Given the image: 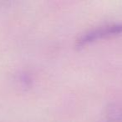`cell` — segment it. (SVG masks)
Segmentation results:
<instances>
[{
    "label": "cell",
    "instance_id": "1",
    "mask_svg": "<svg viewBox=\"0 0 122 122\" xmlns=\"http://www.w3.org/2000/svg\"><path fill=\"white\" fill-rule=\"evenodd\" d=\"M122 34V22L99 26L82 34L77 39L75 46L79 49L100 39Z\"/></svg>",
    "mask_w": 122,
    "mask_h": 122
}]
</instances>
